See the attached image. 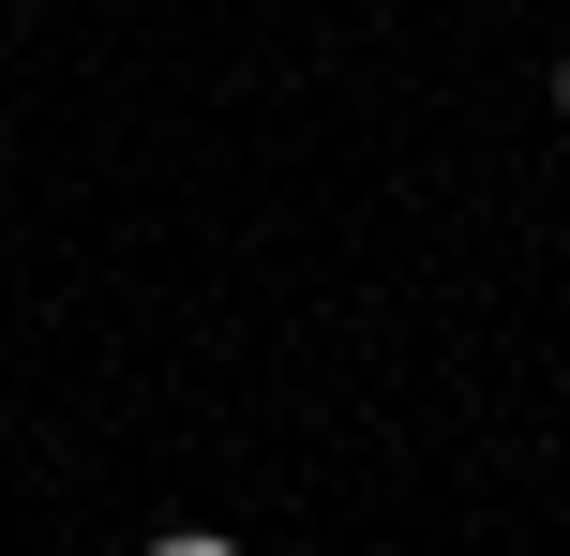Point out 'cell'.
<instances>
[{"label": "cell", "mask_w": 570, "mask_h": 556, "mask_svg": "<svg viewBox=\"0 0 570 556\" xmlns=\"http://www.w3.org/2000/svg\"><path fill=\"white\" fill-rule=\"evenodd\" d=\"M556 106H570V60H556Z\"/></svg>", "instance_id": "2"}, {"label": "cell", "mask_w": 570, "mask_h": 556, "mask_svg": "<svg viewBox=\"0 0 570 556\" xmlns=\"http://www.w3.org/2000/svg\"><path fill=\"white\" fill-rule=\"evenodd\" d=\"M150 556H240V542H210V527H180V542H150Z\"/></svg>", "instance_id": "1"}]
</instances>
